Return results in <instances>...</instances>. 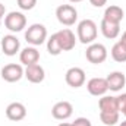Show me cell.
Segmentation results:
<instances>
[{
  "mask_svg": "<svg viewBox=\"0 0 126 126\" xmlns=\"http://www.w3.org/2000/svg\"><path fill=\"white\" fill-rule=\"evenodd\" d=\"M97 24L93 19H84L78 24V40L82 44H93L97 38Z\"/></svg>",
  "mask_w": 126,
  "mask_h": 126,
  "instance_id": "obj_1",
  "label": "cell"
},
{
  "mask_svg": "<svg viewBox=\"0 0 126 126\" xmlns=\"http://www.w3.org/2000/svg\"><path fill=\"white\" fill-rule=\"evenodd\" d=\"M25 40L34 47L41 46L47 40V28L43 24H32L25 32Z\"/></svg>",
  "mask_w": 126,
  "mask_h": 126,
  "instance_id": "obj_2",
  "label": "cell"
},
{
  "mask_svg": "<svg viewBox=\"0 0 126 126\" xmlns=\"http://www.w3.org/2000/svg\"><path fill=\"white\" fill-rule=\"evenodd\" d=\"M56 18L57 21L64 25V27H70L76 22L78 19V10L72 6V4H60L56 9Z\"/></svg>",
  "mask_w": 126,
  "mask_h": 126,
  "instance_id": "obj_3",
  "label": "cell"
},
{
  "mask_svg": "<svg viewBox=\"0 0 126 126\" xmlns=\"http://www.w3.org/2000/svg\"><path fill=\"white\" fill-rule=\"evenodd\" d=\"M85 57L90 63H94V64H100V63L106 62L107 59V48L104 44H100V43H93L87 47V51H85Z\"/></svg>",
  "mask_w": 126,
  "mask_h": 126,
  "instance_id": "obj_4",
  "label": "cell"
},
{
  "mask_svg": "<svg viewBox=\"0 0 126 126\" xmlns=\"http://www.w3.org/2000/svg\"><path fill=\"white\" fill-rule=\"evenodd\" d=\"M4 27L12 32H19L27 27V18L21 12H10L4 16Z\"/></svg>",
  "mask_w": 126,
  "mask_h": 126,
  "instance_id": "obj_5",
  "label": "cell"
},
{
  "mask_svg": "<svg viewBox=\"0 0 126 126\" xmlns=\"http://www.w3.org/2000/svg\"><path fill=\"white\" fill-rule=\"evenodd\" d=\"M66 84L72 88H79L85 84V70L82 67H70L64 75Z\"/></svg>",
  "mask_w": 126,
  "mask_h": 126,
  "instance_id": "obj_6",
  "label": "cell"
},
{
  "mask_svg": "<svg viewBox=\"0 0 126 126\" xmlns=\"http://www.w3.org/2000/svg\"><path fill=\"white\" fill-rule=\"evenodd\" d=\"M24 67L21 64H16V63H9L6 64L3 69H1V78L6 81V82H18L22 76H24Z\"/></svg>",
  "mask_w": 126,
  "mask_h": 126,
  "instance_id": "obj_7",
  "label": "cell"
},
{
  "mask_svg": "<svg viewBox=\"0 0 126 126\" xmlns=\"http://www.w3.org/2000/svg\"><path fill=\"white\" fill-rule=\"evenodd\" d=\"M19 47H21V43L19 40L15 37V35H4L0 41V48L1 51L6 54V56H15L18 51H19Z\"/></svg>",
  "mask_w": 126,
  "mask_h": 126,
  "instance_id": "obj_8",
  "label": "cell"
},
{
  "mask_svg": "<svg viewBox=\"0 0 126 126\" xmlns=\"http://www.w3.org/2000/svg\"><path fill=\"white\" fill-rule=\"evenodd\" d=\"M87 90L94 97H103L109 91L107 79L106 78H93V79H90L88 84H87Z\"/></svg>",
  "mask_w": 126,
  "mask_h": 126,
  "instance_id": "obj_9",
  "label": "cell"
},
{
  "mask_svg": "<svg viewBox=\"0 0 126 126\" xmlns=\"http://www.w3.org/2000/svg\"><path fill=\"white\" fill-rule=\"evenodd\" d=\"M72 113H73V106L69 101H59L51 109V114L57 120H66V119H69L72 116Z\"/></svg>",
  "mask_w": 126,
  "mask_h": 126,
  "instance_id": "obj_10",
  "label": "cell"
},
{
  "mask_svg": "<svg viewBox=\"0 0 126 126\" xmlns=\"http://www.w3.org/2000/svg\"><path fill=\"white\" fill-rule=\"evenodd\" d=\"M6 116L12 122H19V120L25 119V116H27V107L22 103H18V101L10 103L6 107Z\"/></svg>",
  "mask_w": 126,
  "mask_h": 126,
  "instance_id": "obj_11",
  "label": "cell"
},
{
  "mask_svg": "<svg viewBox=\"0 0 126 126\" xmlns=\"http://www.w3.org/2000/svg\"><path fill=\"white\" fill-rule=\"evenodd\" d=\"M57 34V38H59V44L62 47V51H70L75 44H76V38H75V34L70 31L69 28H63L60 30Z\"/></svg>",
  "mask_w": 126,
  "mask_h": 126,
  "instance_id": "obj_12",
  "label": "cell"
},
{
  "mask_svg": "<svg viewBox=\"0 0 126 126\" xmlns=\"http://www.w3.org/2000/svg\"><path fill=\"white\" fill-rule=\"evenodd\" d=\"M24 76H25L30 82H32V84H40V82L44 81L46 72H44L43 66H40L38 63H35V64H30V66L25 67Z\"/></svg>",
  "mask_w": 126,
  "mask_h": 126,
  "instance_id": "obj_13",
  "label": "cell"
},
{
  "mask_svg": "<svg viewBox=\"0 0 126 126\" xmlns=\"http://www.w3.org/2000/svg\"><path fill=\"white\" fill-rule=\"evenodd\" d=\"M106 79H107L109 90H110V91H114V93H116V91H120V90L126 85L125 73H123V72H119V70L109 73V76H107Z\"/></svg>",
  "mask_w": 126,
  "mask_h": 126,
  "instance_id": "obj_14",
  "label": "cell"
},
{
  "mask_svg": "<svg viewBox=\"0 0 126 126\" xmlns=\"http://www.w3.org/2000/svg\"><path fill=\"white\" fill-rule=\"evenodd\" d=\"M19 60H21L22 64H25V66L35 64V63H38V60H40V51L34 46L32 47H25L21 51V54H19Z\"/></svg>",
  "mask_w": 126,
  "mask_h": 126,
  "instance_id": "obj_15",
  "label": "cell"
},
{
  "mask_svg": "<svg viewBox=\"0 0 126 126\" xmlns=\"http://www.w3.org/2000/svg\"><path fill=\"white\" fill-rule=\"evenodd\" d=\"M125 16V12L120 6H116V4H111L109 6L106 10H104V16L103 19L104 21H109V22H113V24H120L122 19Z\"/></svg>",
  "mask_w": 126,
  "mask_h": 126,
  "instance_id": "obj_16",
  "label": "cell"
},
{
  "mask_svg": "<svg viewBox=\"0 0 126 126\" xmlns=\"http://www.w3.org/2000/svg\"><path fill=\"white\" fill-rule=\"evenodd\" d=\"M98 107H100V111H104V113H116V111H119L117 97L103 95V98H100V101H98Z\"/></svg>",
  "mask_w": 126,
  "mask_h": 126,
  "instance_id": "obj_17",
  "label": "cell"
},
{
  "mask_svg": "<svg viewBox=\"0 0 126 126\" xmlns=\"http://www.w3.org/2000/svg\"><path fill=\"white\" fill-rule=\"evenodd\" d=\"M100 30L103 32V35L109 40H113V38H117L119 34H120V24H113V22H109V21H101V25H100Z\"/></svg>",
  "mask_w": 126,
  "mask_h": 126,
  "instance_id": "obj_18",
  "label": "cell"
},
{
  "mask_svg": "<svg viewBox=\"0 0 126 126\" xmlns=\"http://www.w3.org/2000/svg\"><path fill=\"white\" fill-rule=\"evenodd\" d=\"M111 57H113V60H116L119 63L126 62V46L122 41H117L111 47Z\"/></svg>",
  "mask_w": 126,
  "mask_h": 126,
  "instance_id": "obj_19",
  "label": "cell"
},
{
  "mask_svg": "<svg viewBox=\"0 0 126 126\" xmlns=\"http://www.w3.org/2000/svg\"><path fill=\"white\" fill-rule=\"evenodd\" d=\"M47 51L51 54V56H59L62 53V47L59 44V38H57V34H53L48 40H47Z\"/></svg>",
  "mask_w": 126,
  "mask_h": 126,
  "instance_id": "obj_20",
  "label": "cell"
},
{
  "mask_svg": "<svg viewBox=\"0 0 126 126\" xmlns=\"http://www.w3.org/2000/svg\"><path fill=\"white\" fill-rule=\"evenodd\" d=\"M100 120L103 122V125H106V126H114L119 122V111H116V113L100 111Z\"/></svg>",
  "mask_w": 126,
  "mask_h": 126,
  "instance_id": "obj_21",
  "label": "cell"
},
{
  "mask_svg": "<svg viewBox=\"0 0 126 126\" xmlns=\"http://www.w3.org/2000/svg\"><path fill=\"white\" fill-rule=\"evenodd\" d=\"M16 1H18V6L22 10H31L37 4V0H16Z\"/></svg>",
  "mask_w": 126,
  "mask_h": 126,
  "instance_id": "obj_22",
  "label": "cell"
},
{
  "mask_svg": "<svg viewBox=\"0 0 126 126\" xmlns=\"http://www.w3.org/2000/svg\"><path fill=\"white\" fill-rule=\"evenodd\" d=\"M117 104H119V113H123L126 116V94L117 97Z\"/></svg>",
  "mask_w": 126,
  "mask_h": 126,
  "instance_id": "obj_23",
  "label": "cell"
},
{
  "mask_svg": "<svg viewBox=\"0 0 126 126\" xmlns=\"http://www.w3.org/2000/svg\"><path fill=\"white\" fill-rule=\"evenodd\" d=\"M70 125L72 126H93L91 125V120L87 119V117H78V119H75V122H72Z\"/></svg>",
  "mask_w": 126,
  "mask_h": 126,
  "instance_id": "obj_24",
  "label": "cell"
},
{
  "mask_svg": "<svg viewBox=\"0 0 126 126\" xmlns=\"http://www.w3.org/2000/svg\"><path fill=\"white\" fill-rule=\"evenodd\" d=\"M90 3H91L94 7H103V6L107 3V0H90Z\"/></svg>",
  "mask_w": 126,
  "mask_h": 126,
  "instance_id": "obj_25",
  "label": "cell"
},
{
  "mask_svg": "<svg viewBox=\"0 0 126 126\" xmlns=\"http://www.w3.org/2000/svg\"><path fill=\"white\" fill-rule=\"evenodd\" d=\"M4 13H6V9H4V4H1L0 3V19L4 16Z\"/></svg>",
  "mask_w": 126,
  "mask_h": 126,
  "instance_id": "obj_26",
  "label": "cell"
},
{
  "mask_svg": "<svg viewBox=\"0 0 126 126\" xmlns=\"http://www.w3.org/2000/svg\"><path fill=\"white\" fill-rule=\"evenodd\" d=\"M119 41H122V43H123V44H125V46H126V31L123 32V34H122V38H120Z\"/></svg>",
  "mask_w": 126,
  "mask_h": 126,
  "instance_id": "obj_27",
  "label": "cell"
},
{
  "mask_svg": "<svg viewBox=\"0 0 126 126\" xmlns=\"http://www.w3.org/2000/svg\"><path fill=\"white\" fill-rule=\"evenodd\" d=\"M57 126H72L70 123H67V122H62V123H59Z\"/></svg>",
  "mask_w": 126,
  "mask_h": 126,
  "instance_id": "obj_28",
  "label": "cell"
},
{
  "mask_svg": "<svg viewBox=\"0 0 126 126\" xmlns=\"http://www.w3.org/2000/svg\"><path fill=\"white\" fill-rule=\"evenodd\" d=\"M69 1H72V3H79V1H82V0H69Z\"/></svg>",
  "mask_w": 126,
  "mask_h": 126,
  "instance_id": "obj_29",
  "label": "cell"
},
{
  "mask_svg": "<svg viewBox=\"0 0 126 126\" xmlns=\"http://www.w3.org/2000/svg\"><path fill=\"white\" fill-rule=\"evenodd\" d=\"M120 126H126V120H123V122L120 123Z\"/></svg>",
  "mask_w": 126,
  "mask_h": 126,
  "instance_id": "obj_30",
  "label": "cell"
},
{
  "mask_svg": "<svg viewBox=\"0 0 126 126\" xmlns=\"http://www.w3.org/2000/svg\"><path fill=\"white\" fill-rule=\"evenodd\" d=\"M0 25H1V19H0Z\"/></svg>",
  "mask_w": 126,
  "mask_h": 126,
  "instance_id": "obj_31",
  "label": "cell"
}]
</instances>
